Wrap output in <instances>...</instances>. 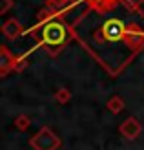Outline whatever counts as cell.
<instances>
[{"label": "cell", "instance_id": "cell-2", "mask_svg": "<svg viewBox=\"0 0 144 150\" xmlns=\"http://www.w3.org/2000/svg\"><path fill=\"white\" fill-rule=\"evenodd\" d=\"M31 146L35 150H57L60 146V139L53 134L51 128L44 126L31 137Z\"/></svg>", "mask_w": 144, "mask_h": 150}, {"label": "cell", "instance_id": "cell-3", "mask_svg": "<svg viewBox=\"0 0 144 150\" xmlns=\"http://www.w3.org/2000/svg\"><path fill=\"white\" fill-rule=\"evenodd\" d=\"M140 132H142V126L135 117H128L126 121L120 125V134H122L126 139H131V141L137 139L140 136Z\"/></svg>", "mask_w": 144, "mask_h": 150}, {"label": "cell", "instance_id": "cell-6", "mask_svg": "<svg viewBox=\"0 0 144 150\" xmlns=\"http://www.w3.org/2000/svg\"><path fill=\"white\" fill-rule=\"evenodd\" d=\"M70 97H71L70 90H58V92L55 93V99H57V103H60V104L67 103V101H70Z\"/></svg>", "mask_w": 144, "mask_h": 150}, {"label": "cell", "instance_id": "cell-1", "mask_svg": "<svg viewBox=\"0 0 144 150\" xmlns=\"http://www.w3.org/2000/svg\"><path fill=\"white\" fill-rule=\"evenodd\" d=\"M67 37H70V33H67V28H66L64 22L58 20V18H51L42 26L40 42H42V46L53 55L67 42Z\"/></svg>", "mask_w": 144, "mask_h": 150}, {"label": "cell", "instance_id": "cell-7", "mask_svg": "<svg viewBox=\"0 0 144 150\" xmlns=\"http://www.w3.org/2000/svg\"><path fill=\"white\" fill-rule=\"evenodd\" d=\"M15 126H17L18 130H26L29 126V119L26 115H18L17 119H15Z\"/></svg>", "mask_w": 144, "mask_h": 150}, {"label": "cell", "instance_id": "cell-10", "mask_svg": "<svg viewBox=\"0 0 144 150\" xmlns=\"http://www.w3.org/2000/svg\"><path fill=\"white\" fill-rule=\"evenodd\" d=\"M91 2H95V4H110L111 0H91Z\"/></svg>", "mask_w": 144, "mask_h": 150}, {"label": "cell", "instance_id": "cell-5", "mask_svg": "<svg viewBox=\"0 0 144 150\" xmlns=\"http://www.w3.org/2000/svg\"><path fill=\"white\" fill-rule=\"evenodd\" d=\"M108 110L111 114H120V112L124 110V101L120 95H113L111 99L108 101Z\"/></svg>", "mask_w": 144, "mask_h": 150}, {"label": "cell", "instance_id": "cell-9", "mask_svg": "<svg viewBox=\"0 0 144 150\" xmlns=\"http://www.w3.org/2000/svg\"><path fill=\"white\" fill-rule=\"evenodd\" d=\"M2 7H0V11H2V13H6L7 9H9V6H11V0H2Z\"/></svg>", "mask_w": 144, "mask_h": 150}, {"label": "cell", "instance_id": "cell-8", "mask_svg": "<svg viewBox=\"0 0 144 150\" xmlns=\"http://www.w3.org/2000/svg\"><path fill=\"white\" fill-rule=\"evenodd\" d=\"M122 2L126 4V7H131V9H139V7L142 6L144 0H122Z\"/></svg>", "mask_w": 144, "mask_h": 150}, {"label": "cell", "instance_id": "cell-4", "mask_svg": "<svg viewBox=\"0 0 144 150\" xmlns=\"http://www.w3.org/2000/svg\"><path fill=\"white\" fill-rule=\"evenodd\" d=\"M20 31H22V28H20V24H18V22L15 20V18L7 20L6 24L2 26V33L7 37V39H15V37H18Z\"/></svg>", "mask_w": 144, "mask_h": 150}]
</instances>
